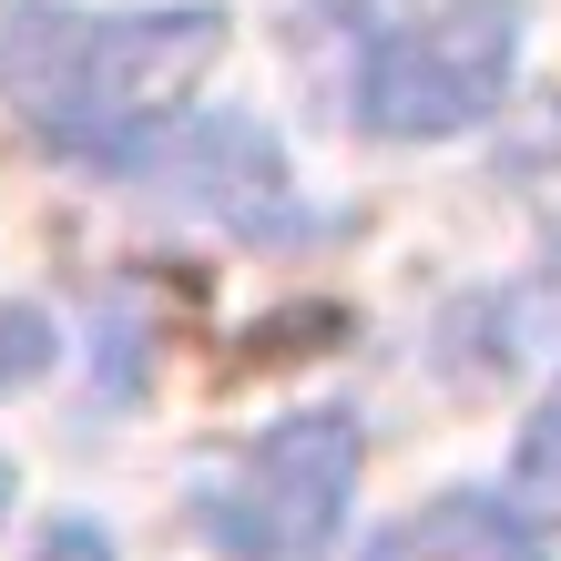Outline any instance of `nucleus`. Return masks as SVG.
<instances>
[{"instance_id": "f03ea898", "label": "nucleus", "mask_w": 561, "mask_h": 561, "mask_svg": "<svg viewBox=\"0 0 561 561\" xmlns=\"http://www.w3.org/2000/svg\"><path fill=\"white\" fill-rule=\"evenodd\" d=\"M357 490V419L347 409H296L255 439L194 459L184 480V520L194 541L225 561H317L347 520Z\"/></svg>"}, {"instance_id": "f257e3e1", "label": "nucleus", "mask_w": 561, "mask_h": 561, "mask_svg": "<svg viewBox=\"0 0 561 561\" xmlns=\"http://www.w3.org/2000/svg\"><path fill=\"white\" fill-rule=\"evenodd\" d=\"M225 61V11H61V0H0V103L42 144L113 163L153 123L184 113V92Z\"/></svg>"}, {"instance_id": "20e7f679", "label": "nucleus", "mask_w": 561, "mask_h": 561, "mask_svg": "<svg viewBox=\"0 0 561 561\" xmlns=\"http://www.w3.org/2000/svg\"><path fill=\"white\" fill-rule=\"evenodd\" d=\"M103 174H134V184H153V194H184V205H205V215L236 225V236H266V245H317V236H337L317 205H296L276 134H255L245 113H174V123H153L144 144H123Z\"/></svg>"}, {"instance_id": "39448f33", "label": "nucleus", "mask_w": 561, "mask_h": 561, "mask_svg": "<svg viewBox=\"0 0 561 561\" xmlns=\"http://www.w3.org/2000/svg\"><path fill=\"white\" fill-rule=\"evenodd\" d=\"M357 561H551V551H541V531L511 501H490V490H439L428 511L388 520Z\"/></svg>"}, {"instance_id": "7ed1b4c3", "label": "nucleus", "mask_w": 561, "mask_h": 561, "mask_svg": "<svg viewBox=\"0 0 561 561\" xmlns=\"http://www.w3.org/2000/svg\"><path fill=\"white\" fill-rule=\"evenodd\" d=\"M531 0H439L357 61V123L378 144H449L511 103Z\"/></svg>"}, {"instance_id": "6e6552de", "label": "nucleus", "mask_w": 561, "mask_h": 561, "mask_svg": "<svg viewBox=\"0 0 561 561\" xmlns=\"http://www.w3.org/2000/svg\"><path fill=\"white\" fill-rule=\"evenodd\" d=\"M31 561H113V541L92 531V520H51V531L31 541Z\"/></svg>"}, {"instance_id": "0eeeda50", "label": "nucleus", "mask_w": 561, "mask_h": 561, "mask_svg": "<svg viewBox=\"0 0 561 561\" xmlns=\"http://www.w3.org/2000/svg\"><path fill=\"white\" fill-rule=\"evenodd\" d=\"M51 347H61V337H51V317H42V307H0V399L51 368Z\"/></svg>"}, {"instance_id": "1a4fd4ad", "label": "nucleus", "mask_w": 561, "mask_h": 561, "mask_svg": "<svg viewBox=\"0 0 561 561\" xmlns=\"http://www.w3.org/2000/svg\"><path fill=\"white\" fill-rule=\"evenodd\" d=\"M286 11H296V21H337V31H347L357 11H368V0H286Z\"/></svg>"}, {"instance_id": "9d476101", "label": "nucleus", "mask_w": 561, "mask_h": 561, "mask_svg": "<svg viewBox=\"0 0 561 561\" xmlns=\"http://www.w3.org/2000/svg\"><path fill=\"white\" fill-rule=\"evenodd\" d=\"M0 520H11V459H0Z\"/></svg>"}, {"instance_id": "423d86ee", "label": "nucleus", "mask_w": 561, "mask_h": 561, "mask_svg": "<svg viewBox=\"0 0 561 561\" xmlns=\"http://www.w3.org/2000/svg\"><path fill=\"white\" fill-rule=\"evenodd\" d=\"M511 470H520V501H551L561 511V378H551V399L531 409V428H520Z\"/></svg>"}]
</instances>
